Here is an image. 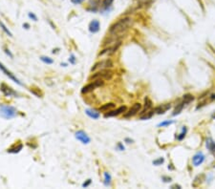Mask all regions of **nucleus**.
I'll list each match as a JSON object with an SVG mask.
<instances>
[{
  "label": "nucleus",
  "instance_id": "1",
  "mask_svg": "<svg viewBox=\"0 0 215 189\" xmlns=\"http://www.w3.org/2000/svg\"><path fill=\"white\" fill-rule=\"evenodd\" d=\"M131 25H132L131 17H123L122 19H119L118 21L115 22L109 28V34L110 35L122 34L127 31Z\"/></svg>",
  "mask_w": 215,
  "mask_h": 189
},
{
  "label": "nucleus",
  "instance_id": "2",
  "mask_svg": "<svg viewBox=\"0 0 215 189\" xmlns=\"http://www.w3.org/2000/svg\"><path fill=\"white\" fill-rule=\"evenodd\" d=\"M17 115V110L15 107L6 104H0V117L4 119H12Z\"/></svg>",
  "mask_w": 215,
  "mask_h": 189
},
{
  "label": "nucleus",
  "instance_id": "3",
  "mask_svg": "<svg viewBox=\"0 0 215 189\" xmlns=\"http://www.w3.org/2000/svg\"><path fill=\"white\" fill-rule=\"evenodd\" d=\"M113 77V72L109 69H103L99 70L96 73L92 74V76L89 77L90 80H96V79H103V80H110Z\"/></svg>",
  "mask_w": 215,
  "mask_h": 189
},
{
  "label": "nucleus",
  "instance_id": "4",
  "mask_svg": "<svg viewBox=\"0 0 215 189\" xmlns=\"http://www.w3.org/2000/svg\"><path fill=\"white\" fill-rule=\"evenodd\" d=\"M103 84H104L103 79L93 80L92 82H90L89 84H87V85L82 87V89H81V93H82V94H88L90 92H93V91L95 89H97V88L103 86Z\"/></svg>",
  "mask_w": 215,
  "mask_h": 189
},
{
  "label": "nucleus",
  "instance_id": "5",
  "mask_svg": "<svg viewBox=\"0 0 215 189\" xmlns=\"http://www.w3.org/2000/svg\"><path fill=\"white\" fill-rule=\"evenodd\" d=\"M113 67V62L111 59H105V60H102L100 62H97L94 66L91 68V71L92 72H96L99 70H103V69H110V68Z\"/></svg>",
  "mask_w": 215,
  "mask_h": 189
},
{
  "label": "nucleus",
  "instance_id": "6",
  "mask_svg": "<svg viewBox=\"0 0 215 189\" xmlns=\"http://www.w3.org/2000/svg\"><path fill=\"white\" fill-rule=\"evenodd\" d=\"M0 70H1V71L3 72V74H4L6 77H8L9 79H11V80L14 81L15 83L18 84V85H20V86H23V84L21 83V81L19 80V79H17V77H16L15 76V74L12 73L11 71H9V70L7 69V68H6L1 62H0Z\"/></svg>",
  "mask_w": 215,
  "mask_h": 189
},
{
  "label": "nucleus",
  "instance_id": "7",
  "mask_svg": "<svg viewBox=\"0 0 215 189\" xmlns=\"http://www.w3.org/2000/svg\"><path fill=\"white\" fill-rule=\"evenodd\" d=\"M75 138H76L77 141H80L82 144H89L91 141L90 137L86 134V132H84L83 130H79L75 133Z\"/></svg>",
  "mask_w": 215,
  "mask_h": 189
},
{
  "label": "nucleus",
  "instance_id": "8",
  "mask_svg": "<svg viewBox=\"0 0 215 189\" xmlns=\"http://www.w3.org/2000/svg\"><path fill=\"white\" fill-rule=\"evenodd\" d=\"M126 112V106H120L119 107L118 109L116 110H110L108 111L107 113L104 114V118H110V117H116V116H119L120 114L122 113H125Z\"/></svg>",
  "mask_w": 215,
  "mask_h": 189
},
{
  "label": "nucleus",
  "instance_id": "9",
  "mask_svg": "<svg viewBox=\"0 0 215 189\" xmlns=\"http://www.w3.org/2000/svg\"><path fill=\"white\" fill-rule=\"evenodd\" d=\"M0 91H1L6 97H16L17 96V94H16L15 91H14L11 87L8 86L7 84H5V83H2L1 85H0Z\"/></svg>",
  "mask_w": 215,
  "mask_h": 189
},
{
  "label": "nucleus",
  "instance_id": "10",
  "mask_svg": "<svg viewBox=\"0 0 215 189\" xmlns=\"http://www.w3.org/2000/svg\"><path fill=\"white\" fill-rule=\"evenodd\" d=\"M142 109V104L141 103H135L134 105H133L131 108L129 109L128 112H125L124 114V118H130V117H133L137 115L140 110Z\"/></svg>",
  "mask_w": 215,
  "mask_h": 189
},
{
  "label": "nucleus",
  "instance_id": "11",
  "mask_svg": "<svg viewBox=\"0 0 215 189\" xmlns=\"http://www.w3.org/2000/svg\"><path fill=\"white\" fill-rule=\"evenodd\" d=\"M89 32H91V34H97V32L100 31V23L99 20H97V19H94V20H92L90 22L89 24Z\"/></svg>",
  "mask_w": 215,
  "mask_h": 189
},
{
  "label": "nucleus",
  "instance_id": "12",
  "mask_svg": "<svg viewBox=\"0 0 215 189\" xmlns=\"http://www.w3.org/2000/svg\"><path fill=\"white\" fill-rule=\"evenodd\" d=\"M204 161H205V155L202 152L197 153V154L193 157V159H192V162H193L194 166L201 165L204 162Z\"/></svg>",
  "mask_w": 215,
  "mask_h": 189
},
{
  "label": "nucleus",
  "instance_id": "13",
  "mask_svg": "<svg viewBox=\"0 0 215 189\" xmlns=\"http://www.w3.org/2000/svg\"><path fill=\"white\" fill-rule=\"evenodd\" d=\"M85 114L90 119H99L100 117V112H97L95 109H86Z\"/></svg>",
  "mask_w": 215,
  "mask_h": 189
},
{
  "label": "nucleus",
  "instance_id": "14",
  "mask_svg": "<svg viewBox=\"0 0 215 189\" xmlns=\"http://www.w3.org/2000/svg\"><path fill=\"white\" fill-rule=\"evenodd\" d=\"M116 107V104L114 103V102H109V103H105V104H103L102 106H100V108H99V111L100 112H108V111H110V110H112V109H114Z\"/></svg>",
  "mask_w": 215,
  "mask_h": 189
},
{
  "label": "nucleus",
  "instance_id": "15",
  "mask_svg": "<svg viewBox=\"0 0 215 189\" xmlns=\"http://www.w3.org/2000/svg\"><path fill=\"white\" fill-rule=\"evenodd\" d=\"M171 105L170 104H165V105H161V106H158L155 108V113L159 114V115H161V114H165L168 109H170Z\"/></svg>",
  "mask_w": 215,
  "mask_h": 189
},
{
  "label": "nucleus",
  "instance_id": "16",
  "mask_svg": "<svg viewBox=\"0 0 215 189\" xmlns=\"http://www.w3.org/2000/svg\"><path fill=\"white\" fill-rule=\"evenodd\" d=\"M22 148H23V144H22V143H19V144H17V145H15V146H12V147L9 148L7 150V152L11 153V154H16V153L20 152Z\"/></svg>",
  "mask_w": 215,
  "mask_h": 189
},
{
  "label": "nucleus",
  "instance_id": "17",
  "mask_svg": "<svg viewBox=\"0 0 215 189\" xmlns=\"http://www.w3.org/2000/svg\"><path fill=\"white\" fill-rule=\"evenodd\" d=\"M151 108H152V101L148 99V97H146V99H144V108H143L142 112L141 113V116L143 115L144 113L148 112Z\"/></svg>",
  "mask_w": 215,
  "mask_h": 189
},
{
  "label": "nucleus",
  "instance_id": "18",
  "mask_svg": "<svg viewBox=\"0 0 215 189\" xmlns=\"http://www.w3.org/2000/svg\"><path fill=\"white\" fill-rule=\"evenodd\" d=\"M99 5H100V0H91V2H90L91 9H88V11H91L93 12H97V8H99Z\"/></svg>",
  "mask_w": 215,
  "mask_h": 189
},
{
  "label": "nucleus",
  "instance_id": "19",
  "mask_svg": "<svg viewBox=\"0 0 215 189\" xmlns=\"http://www.w3.org/2000/svg\"><path fill=\"white\" fill-rule=\"evenodd\" d=\"M103 177H104V181H103L104 185H105V186H110V184H111V181H112L111 175H110L108 172H104Z\"/></svg>",
  "mask_w": 215,
  "mask_h": 189
},
{
  "label": "nucleus",
  "instance_id": "20",
  "mask_svg": "<svg viewBox=\"0 0 215 189\" xmlns=\"http://www.w3.org/2000/svg\"><path fill=\"white\" fill-rule=\"evenodd\" d=\"M207 147L208 148V150H210L211 152L215 153V142L212 141L211 139H207V142H206Z\"/></svg>",
  "mask_w": 215,
  "mask_h": 189
},
{
  "label": "nucleus",
  "instance_id": "21",
  "mask_svg": "<svg viewBox=\"0 0 215 189\" xmlns=\"http://www.w3.org/2000/svg\"><path fill=\"white\" fill-rule=\"evenodd\" d=\"M155 113V111H152V110H149L148 112H146V113H144L143 115H142L141 116V119L142 120H146V119H149L150 118H152V116H153V114Z\"/></svg>",
  "mask_w": 215,
  "mask_h": 189
},
{
  "label": "nucleus",
  "instance_id": "22",
  "mask_svg": "<svg viewBox=\"0 0 215 189\" xmlns=\"http://www.w3.org/2000/svg\"><path fill=\"white\" fill-rule=\"evenodd\" d=\"M0 28H1L2 30H3V32H4L6 34H8L10 37H12V34L11 32V31L9 30V29L7 28V26H6L4 23H3L2 21H0Z\"/></svg>",
  "mask_w": 215,
  "mask_h": 189
},
{
  "label": "nucleus",
  "instance_id": "23",
  "mask_svg": "<svg viewBox=\"0 0 215 189\" xmlns=\"http://www.w3.org/2000/svg\"><path fill=\"white\" fill-rule=\"evenodd\" d=\"M114 0H103L102 3V7L103 10H108V8L111 7L112 3H113Z\"/></svg>",
  "mask_w": 215,
  "mask_h": 189
},
{
  "label": "nucleus",
  "instance_id": "24",
  "mask_svg": "<svg viewBox=\"0 0 215 189\" xmlns=\"http://www.w3.org/2000/svg\"><path fill=\"white\" fill-rule=\"evenodd\" d=\"M184 106H185V103H184V102L179 103V105L175 108L174 112H173V114H172V115H173V116H177V115H179V114H180V113L182 112V110H183Z\"/></svg>",
  "mask_w": 215,
  "mask_h": 189
},
{
  "label": "nucleus",
  "instance_id": "25",
  "mask_svg": "<svg viewBox=\"0 0 215 189\" xmlns=\"http://www.w3.org/2000/svg\"><path fill=\"white\" fill-rule=\"evenodd\" d=\"M40 60L45 64H53L54 63L53 58H51L49 57H45V55H42V57H40Z\"/></svg>",
  "mask_w": 215,
  "mask_h": 189
},
{
  "label": "nucleus",
  "instance_id": "26",
  "mask_svg": "<svg viewBox=\"0 0 215 189\" xmlns=\"http://www.w3.org/2000/svg\"><path fill=\"white\" fill-rule=\"evenodd\" d=\"M183 99H184V101H183V102H184L185 104H188V103L191 102L192 100L194 99V97H193V96H192V94H185Z\"/></svg>",
  "mask_w": 215,
  "mask_h": 189
},
{
  "label": "nucleus",
  "instance_id": "27",
  "mask_svg": "<svg viewBox=\"0 0 215 189\" xmlns=\"http://www.w3.org/2000/svg\"><path fill=\"white\" fill-rule=\"evenodd\" d=\"M174 121L173 120H165V121H162L161 123H159L158 124V127H165V126H168V125H171L173 124Z\"/></svg>",
  "mask_w": 215,
  "mask_h": 189
},
{
  "label": "nucleus",
  "instance_id": "28",
  "mask_svg": "<svg viewBox=\"0 0 215 189\" xmlns=\"http://www.w3.org/2000/svg\"><path fill=\"white\" fill-rule=\"evenodd\" d=\"M185 134H187V128H185V127H183V132H182L181 134L177 137V139H179V141H182V139H185Z\"/></svg>",
  "mask_w": 215,
  "mask_h": 189
},
{
  "label": "nucleus",
  "instance_id": "29",
  "mask_svg": "<svg viewBox=\"0 0 215 189\" xmlns=\"http://www.w3.org/2000/svg\"><path fill=\"white\" fill-rule=\"evenodd\" d=\"M164 161H165L164 158H159L157 159H155V161H153V164L158 166V165H161L162 163H164Z\"/></svg>",
  "mask_w": 215,
  "mask_h": 189
},
{
  "label": "nucleus",
  "instance_id": "30",
  "mask_svg": "<svg viewBox=\"0 0 215 189\" xmlns=\"http://www.w3.org/2000/svg\"><path fill=\"white\" fill-rule=\"evenodd\" d=\"M28 16H29V18H31V19H32L34 21H37V16L35 15L34 12H29L28 14Z\"/></svg>",
  "mask_w": 215,
  "mask_h": 189
},
{
  "label": "nucleus",
  "instance_id": "31",
  "mask_svg": "<svg viewBox=\"0 0 215 189\" xmlns=\"http://www.w3.org/2000/svg\"><path fill=\"white\" fill-rule=\"evenodd\" d=\"M69 62H70L71 64H76V57H75V54H72L70 55V57H69Z\"/></svg>",
  "mask_w": 215,
  "mask_h": 189
},
{
  "label": "nucleus",
  "instance_id": "32",
  "mask_svg": "<svg viewBox=\"0 0 215 189\" xmlns=\"http://www.w3.org/2000/svg\"><path fill=\"white\" fill-rule=\"evenodd\" d=\"M4 52L6 53V54L9 55V57H11V58H14V54H12L11 53V52H10L9 49H7V48H4Z\"/></svg>",
  "mask_w": 215,
  "mask_h": 189
},
{
  "label": "nucleus",
  "instance_id": "33",
  "mask_svg": "<svg viewBox=\"0 0 215 189\" xmlns=\"http://www.w3.org/2000/svg\"><path fill=\"white\" fill-rule=\"evenodd\" d=\"M91 182H92V180H91V179H89V180H87V181L83 182V183H82V187H88V186H89V185L91 184Z\"/></svg>",
  "mask_w": 215,
  "mask_h": 189
},
{
  "label": "nucleus",
  "instance_id": "34",
  "mask_svg": "<svg viewBox=\"0 0 215 189\" xmlns=\"http://www.w3.org/2000/svg\"><path fill=\"white\" fill-rule=\"evenodd\" d=\"M84 1V0H71V2L73 3L75 5H79V4H81Z\"/></svg>",
  "mask_w": 215,
  "mask_h": 189
},
{
  "label": "nucleus",
  "instance_id": "35",
  "mask_svg": "<svg viewBox=\"0 0 215 189\" xmlns=\"http://www.w3.org/2000/svg\"><path fill=\"white\" fill-rule=\"evenodd\" d=\"M117 146H118V148L120 150V151H123V150H124V146H123L120 142H119V143H118V145H117Z\"/></svg>",
  "mask_w": 215,
  "mask_h": 189
},
{
  "label": "nucleus",
  "instance_id": "36",
  "mask_svg": "<svg viewBox=\"0 0 215 189\" xmlns=\"http://www.w3.org/2000/svg\"><path fill=\"white\" fill-rule=\"evenodd\" d=\"M162 180L165 182H169L171 181V178H167V177H162Z\"/></svg>",
  "mask_w": 215,
  "mask_h": 189
},
{
  "label": "nucleus",
  "instance_id": "37",
  "mask_svg": "<svg viewBox=\"0 0 215 189\" xmlns=\"http://www.w3.org/2000/svg\"><path fill=\"white\" fill-rule=\"evenodd\" d=\"M125 141L127 142V143H132V142H133L132 139H128V138H126V139H125Z\"/></svg>",
  "mask_w": 215,
  "mask_h": 189
},
{
  "label": "nucleus",
  "instance_id": "38",
  "mask_svg": "<svg viewBox=\"0 0 215 189\" xmlns=\"http://www.w3.org/2000/svg\"><path fill=\"white\" fill-rule=\"evenodd\" d=\"M23 27H24L25 29H29V28H30V25L27 24V23H24V24H23Z\"/></svg>",
  "mask_w": 215,
  "mask_h": 189
},
{
  "label": "nucleus",
  "instance_id": "39",
  "mask_svg": "<svg viewBox=\"0 0 215 189\" xmlns=\"http://www.w3.org/2000/svg\"><path fill=\"white\" fill-rule=\"evenodd\" d=\"M210 99H215V94H211V97H210Z\"/></svg>",
  "mask_w": 215,
  "mask_h": 189
},
{
  "label": "nucleus",
  "instance_id": "40",
  "mask_svg": "<svg viewBox=\"0 0 215 189\" xmlns=\"http://www.w3.org/2000/svg\"><path fill=\"white\" fill-rule=\"evenodd\" d=\"M213 119H215V115H214V116H213Z\"/></svg>",
  "mask_w": 215,
  "mask_h": 189
}]
</instances>
